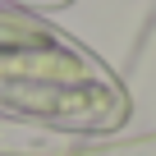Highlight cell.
Returning a JSON list of instances; mask_svg holds the SVG:
<instances>
[{
    "label": "cell",
    "instance_id": "1",
    "mask_svg": "<svg viewBox=\"0 0 156 156\" xmlns=\"http://www.w3.org/2000/svg\"><path fill=\"white\" fill-rule=\"evenodd\" d=\"M0 110L19 119H46L55 129H115L129 115V97L101 60L69 37L23 51H0Z\"/></svg>",
    "mask_w": 156,
    "mask_h": 156
}]
</instances>
